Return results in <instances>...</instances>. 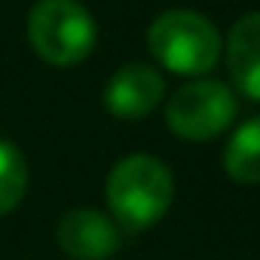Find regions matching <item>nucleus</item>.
Here are the masks:
<instances>
[{
  "instance_id": "423d86ee",
  "label": "nucleus",
  "mask_w": 260,
  "mask_h": 260,
  "mask_svg": "<svg viewBox=\"0 0 260 260\" xmlns=\"http://www.w3.org/2000/svg\"><path fill=\"white\" fill-rule=\"evenodd\" d=\"M162 92H166V83L159 71L144 61H132V64H122L107 80L104 104L119 119H144L147 113L156 110V104L162 101Z\"/></svg>"
},
{
  "instance_id": "f03ea898",
  "label": "nucleus",
  "mask_w": 260,
  "mask_h": 260,
  "mask_svg": "<svg viewBox=\"0 0 260 260\" xmlns=\"http://www.w3.org/2000/svg\"><path fill=\"white\" fill-rule=\"evenodd\" d=\"M150 52L172 74L199 77L208 74L220 58L217 28L193 10H169L147 31Z\"/></svg>"
},
{
  "instance_id": "0eeeda50",
  "label": "nucleus",
  "mask_w": 260,
  "mask_h": 260,
  "mask_svg": "<svg viewBox=\"0 0 260 260\" xmlns=\"http://www.w3.org/2000/svg\"><path fill=\"white\" fill-rule=\"evenodd\" d=\"M226 68L236 89L260 101V13L242 16L226 37Z\"/></svg>"
},
{
  "instance_id": "20e7f679",
  "label": "nucleus",
  "mask_w": 260,
  "mask_h": 260,
  "mask_svg": "<svg viewBox=\"0 0 260 260\" xmlns=\"http://www.w3.org/2000/svg\"><path fill=\"white\" fill-rule=\"evenodd\" d=\"M236 95L217 80H196L181 86L166 104V122L184 141H208L236 119Z\"/></svg>"
},
{
  "instance_id": "6e6552de",
  "label": "nucleus",
  "mask_w": 260,
  "mask_h": 260,
  "mask_svg": "<svg viewBox=\"0 0 260 260\" xmlns=\"http://www.w3.org/2000/svg\"><path fill=\"white\" fill-rule=\"evenodd\" d=\"M223 169L236 184H260V116L245 119L233 132L223 150Z\"/></svg>"
},
{
  "instance_id": "f257e3e1",
  "label": "nucleus",
  "mask_w": 260,
  "mask_h": 260,
  "mask_svg": "<svg viewBox=\"0 0 260 260\" xmlns=\"http://www.w3.org/2000/svg\"><path fill=\"white\" fill-rule=\"evenodd\" d=\"M175 199L172 172L147 153L119 159L107 175V205L122 233H141L162 220Z\"/></svg>"
},
{
  "instance_id": "39448f33",
  "label": "nucleus",
  "mask_w": 260,
  "mask_h": 260,
  "mask_svg": "<svg viewBox=\"0 0 260 260\" xmlns=\"http://www.w3.org/2000/svg\"><path fill=\"white\" fill-rule=\"evenodd\" d=\"M61 251L74 260H104L116 254L122 242V230L113 217L98 208H71L55 230Z\"/></svg>"
},
{
  "instance_id": "1a4fd4ad",
  "label": "nucleus",
  "mask_w": 260,
  "mask_h": 260,
  "mask_svg": "<svg viewBox=\"0 0 260 260\" xmlns=\"http://www.w3.org/2000/svg\"><path fill=\"white\" fill-rule=\"evenodd\" d=\"M25 193H28V162L16 144L0 141V217L16 211Z\"/></svg>"
},
{
  "instance_id": "7ed1b4c3",
  "label": "nucleus",
  "mask_w": 260,
  "mask_h": 260,
  "mask_svg": "<svg viewBox=\"0 0 260 260\" xmlns=\"http://www.w3.org/2000/svg\"><path fill=\"white\" fill-rule=\"evenodd\" d=\"M31 49L52 68H74L95 49V22L77 0H40L28 16Z\"/></svg>"
}]
</instances>
